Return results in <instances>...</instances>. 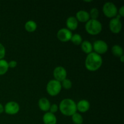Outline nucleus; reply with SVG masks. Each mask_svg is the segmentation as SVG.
<instances>
[{"label": "nucleus", "mask_w": 124, "mask_h": 124, "mask_svg": "<svg viewBox=\"0 0 124 124\" xmlns=\"http://www.w3.org/2000/svg\"><path fill=\"white\" fill-rule=\"evenodd\" d=\"M61 90V84L55 79H52L48 81L46 86L47 92L51 96H55L59 94Z\"/></svg>", "instance_id": "20e7f679"}, {"label": "nucleus", "mask_w": 124, "mask_h": 124, "mask_svg": "<svg viewBox=\"0 0 124 124\" xmlns=\"http://www.w3.org/2000/svg\"><path fill=\"white\" fill-rule=\"evenodd\" d=\"M102 12L105 16L112 19L116 16L118 12V9L113 2H107L103 6Z\"/></svg>", "instance_id": "39448f33"}, {"label": "nucleus", "mask_w": 124, "mask_h": 124, "mask_svg": "<svg viewBox=\"0 0 124 124\" xmlns=\"http://www.w3.org/2000/svg\"><path fill=\"white\" fill-rule=\"evenodd\" d=\"M61 84L62 88H64L65 90H69L72 87V82L69 79H65L61 82Z\"/></svg>", "instance_id": "5701e85b"}, {"label": "nucleus", "mask_w": 124, "mask_h": 124, "mask_svg": "<svg viewBox=\"0 0 124 124\" xmlns=\"http://www.w3.org/2000/svg\"><path fill=\"white\" fill-rule=\"evenodd\" d=\"M4 111V106L2 104L0 103V114L2 113Z\"/></svg>", "instance_id": "cd10ccee"}, {"label": "nucleus", "mask_w": 124, "mask_h": 124, "mask_svg": "<svg viewBox=\"0 0 124 124\" xmlns=\"http://www.w3.org/2000/svg\"><path fill=\"white\" fill-rule=\"evenodd\" d=\"M90 108V104L89 101L86 99H82L78 101L76 104V109L77 111H79L80 113H85L89 110Z\"/></svg>", "instance_id": "9b49d317"}, {"label": "nucleus", "mask_w": 124, "mask_h": 124, "mask_svg": "<svg viewBox=\"0 0 124 124\" xmlns=\"http://www.w3.org/2000/svg\"><path fill=\"white\" fill-rule=\"evenodd\" d=\"M103 60L101 55L94 52L87 54L85 61V68L90 71H96L99 70L102 65Z\"/></svg>", "instance_id": "f257e3e1"}, {"label": "nucleus", "mask_w": 124, "mask_h": 124, "mask_svg": "<svg viewBox=\"0 0 124 124\" xmlns=\"http://www.w3.org/2000/svg\"><path fill=\"white\" fill-rule=\"evenodd\" d=\"M92 1H84L85 2H91Z\"/></svg>", "instance_id": "c756f323"}, {"label": "nucleus", "mask_w": 124, "mask_h": 124, "mask_svg": "<svg viewBox=\"0 0 124 124\" xmlns=\"http://www.w3.org/2000/svg\"><path fill=\"white\" fill-rule=\"evenodd\" d=\"M53 74V77L54 78V79L60 82L66 79L67 76V72L66 69L62 66H58L54 68Z\"/></svg>", "instance_id": "1a4fd4ad"}, {"label": "nucleus", "mask_w": 124, "mask_h": 124, "mask_svg": "<svg viewBox=\"0 0 124 124\" xmlns=\"http://www.w3.org/2000/svg\"><path fill=\"white\" fill-rule=\"evenodd\" d=\"M4 112L9 115H15L20 110L19 105L15 101H9L4 106Z\"/></svg>", "instance_id": "0eeeda50"}, {"label": "nucleus", "mask_w": 124, "mask_h": 124, "mask_svg": "<svg viewBox=\"0 0 124 124\" xmlns=\"http://www.w3.org/2000/svg\"><path fill=\"white\" fill-rule=\"evenodd\" d=\"M111 52L114 56L118 58L124 55L123 48L119 45H114L111 48Z\"/></svg>", "instance_id": "a211bd4d"}, {"label": "nucleus", "mask_w": 124, "mask_h": 124, "mask_svg": "<svg viewBox=\"0 0 124 124\" xmlns=\"http://www.w3.org/2000/svg\"><path fill=\"white\" fill-rule=\"evenodd\" d=\"M73 33L71 31L69 30L67 28H62L58 30L57 33V38L60 41L66 42L70 41Z\"/></svg>", "instance_id": "9d476101"}, {"label": "nucleus", "mask_w": 124, "mask_h": 124, "mask_svg": "<svg viewBox=\"0 0 124 124\" xmlns=\"http://www.w3.org/2000/svg\"><path fill=\"white\" fill-rule=\"evenodd\" d=\"M109 28L113 33H119L122 29V24L121 19L115 17L110 19L109 22Z\"/></svg>", "instance_id": "6e6552de"}, {"label": "nucleus", "mask_w": 124, "mask_h": 124, "mask_svg": "<svg viewBox=\"0 0 124 124\" xmlns=\"http://www.w3.org/2000/svg\"><path fill=\"white\" fill-rule=\"evenodd\" d=\"M85 29L86 31L91 35H98L102 30V23L98 19H92L85 23Z\"/></svg>", "instance_id": "7ed1b4c3"}, {"label": "nucleus", "mask_w": 124, "mask_h": 124, "mask_svg": "<svg viewBox=\"0 0 124 124\" xmlns=\"http://www.w3.org/2000/svg\"><path fill=\"white\" fill-rule=\"evenodd\" d=\"M119 59H120V61L121 62H124V55L121 56V57H119Z\"/></svg>", "instance_id": "c85d7f7f"}, {"label": "nucleus", "mask_w": 124, "mask_h": 124, "mask_svg": "<svg viewBox=\"0 0 124 124\" xmlns=\"http://www.w3.org/2000/svg\"><path fill=\"white\" fill-rule=\"evenodd\" d=\"M117 14L122 18V17L124 16V6H122L118 10V12H117Z\"/></svg>", "instance_id": "bb28decb"}, {"label": "nucleus", "mask_w": 124, "mask_h": 124, "mask_svg": "<svg viewBox=\"0 0 124 124\" xmlns=\"http://www.w3.org/2000/svg\"><path fill=\"white\" fill-rule=\"evenodd\" d=\"M6 56V48L4 46L0 43V59H4Z\"/></svg>", "instance_id": "393cba45"}, {"label": "nucleus", "mask_w": 124, "mask_h": 124, "mask_svg": "<svg viewBox=\"0 0 124 124\" xmlns=\"http://www.w3.org/2000/svg\"><path fill=\"white\" fill-rule=\"evenodd\" d=\"M37 27L36 23L33 20L27 21L25 23V25H24L25 30L30 33L34 32L35 31H36V30L37 29Z\"/></svg>", "instance_id": "f3484780"}, {"label": "nucleus", "mask_w": 124, "mask_h": 124, "mask_svg": "<svg viewBox=\"0 0 124 124\" xmlns=\"http://www.w3.org/2000/svg\"><path fill=\"white\" fill-rule=\"evenodd\" d=\"M90 15V18L92 19H98L99 15V10L96 7H93L90 10V12H88Z\"/></svg>", "instance_id": "4be33fe9"}, {"label": "nucleus", "mask_w": 124, "mask_h": 124, "mask_svg": "<svg viewBox=\"0 0 124 124\" xmlns=\"http://www.w3.org/2000/svg\"><path fill=\"white\" fill-rule=\"evenodd\" d=\"M59 110V106L57 105L56 104H53L50 105V107L49 109V112L52 113L54 114Z\"/></svg>", "instance_id": "b1692460"}, {"label": "nucleus", "mask_w": 124, "mask_h": 124, "mask_svg": "<svg viewBox=\"0 0 124 124\" xmlns=\"http://www.w3.org/2000/svg\"><path fill=\"white\" fill-rule=\"evenodd\" d=\"M67 29L70 31H73L77 29L78 27V21L75 16H70L66 20Z\"/></svg>", "instance_id": "4468645a"}, {"label": "nucleus", "mask_w": 124, "mask_h": 124, "mask_svg": "<svg viewBox=\"0 0 124 124\" xmlns=\"http://www.w3.org/2000/svg\"><path fill=\"white\" fill-rule=\"evenodd\" d=\"M70 41L72 42V43L74 45H76V46H79L81 44V43L82 42V38L79 34L76 33L74 34L71 36V38L70 39Z\"/></svg>", "instance_id": "412c9836"}, {"label": "nucleus", "mask_w": 124, "mask_h": 124, "mask_svg": "<svg viewBox=\"0 0 124 124\" xmlns=\"http://www.w3.org/2000/svg\"><path fill=\"white\" fill-rule=\"evenodd\" d=\"M17 64H18V63L15 60L10 61L8 62V67L11 68V69H15L17 66Z\"/></svg>", "instance_id": "a878e982"}, {"label": "nucleus", "mask_w": 124, "mask_h": 124, "mask_svg": "<svg viewBox=\"0 0 124 124\" xmlns=\"http://www.w3.org/2000/svg\"><path fill=\"white\" fill-rule=\"evenodd\" d=\"M108 50L107 43L103 40H97L93 44V50L94 53L101 55L105 54Z\"/></svg>", "instance_id": "423d86ee"}, {"label": "nucleus", "mask_w": 124, "mask_h": 124, "mask_svg": "<svg viewBox=\"0 0 124 124\" xmlns=\"http://www.w3.org/2000/svg\"><path fill=\"white\" fill-rule=\"evenodd\" d=\"M75 18H76L78 21L81 22V23H86L88 21H89L90 19L89 13L88 12H87V11L84 10H79L76 13Z\"/></svg>", "instance_id": "f8f14e48"}, {"label": "nucleus", "mask_w": 124, "mask_h": 124, "mask_svg": "<svg viewBox=\"0 0 124 124\" xmlns=\"http://www.w3.org/2000/svg\"><path fill=\"white\" fill-rule=\"evenodd\" d=\"M8 62L5 59H0V76L4 75L8 71Z\"/></svg>", "instance_id": "6ab92c4d"}, {"label": "nucleus", "mask_w": 124, "mask_h": 124, "mask_svg": "<svg viewBox=\"0 0 124 124\" xmlns=\"http://www.w3.org/2000/svg\"><path fill=\"white\" fill-rule=\"evenodd\" d=\"M50 105L51 104L49 100L46 98H41L38 101V106L40 110L42 111H45L46 113L49 111Z\"/></svg>", "instance_id": "2eb2a0df"}, {"label": "nucleus", "mask_w": 124, "mask_h": 124, "mask_svg": "<svg viewBox=\"0 0 124 124\" xmlns=\"http://www.w3.org/2000/svg\"><path fill=\"white\" fill-rule=\"evenodd\" d=\"M58 106L59 111L64 116H71L77 111L76 102L70 98L62 100Z\"/></svg>", "instance_id": "f03ea898"}, {"label": "nucleus", "mask_w": 124, "mask_h": 124, "mask_svg": "<svg viewBox=\"0 0 124 124\" xmlns=\"http://www.w3.org/2000/svg\"><path fill=\"white\" fill-rule=\"evenodd\" d=\"M71 119L74 124H82L84 122V119L82 115L77 112L71 116Z\"/></svg>", "instance_id": "aec40b11"}, {"label": "nucleus", "mask_w": 124, "mask_h": 124, "mask_svg": "<svg viewBox=\"0 0 124 124\" xmlns=\"http://www.w3.org/2000/svg\"><path fill=\"white\" fill-rule=\"evenodd\" d=\"M0 37H1V33H0Z\"/></svg>", "instance_id": "7c9ffc66"}, {"label": "nucleus", "mask_w": 124, "mask_h": 124, "mask_svg": "<svg viewBox=\"0 0 124 124\" xmlns=\"http://www.w3.org/2000/svg\"><path fill=\"white\" fill-rule=\"evenodd\" d=\"M42 121L44 124H56L57 118L54 114L48 111L44 115Z\"/></svg>", "instance_id": "ddd939ff"}, {"label": "nucleus", "mask_w": 124, "mask_h": 124, "mask_svg": "<svg viewBox=\"0 0 124 124\" xmlns=\"http://www.w3.org/2000/svg\"><path fill=\"white\" fill-rule=\"evenodd\" d=\"M82 50L87 54L93 52V44L88 41H82L81 44Z\"/></svg>", "instance_id": "dca6fc26"}]
</instances>
